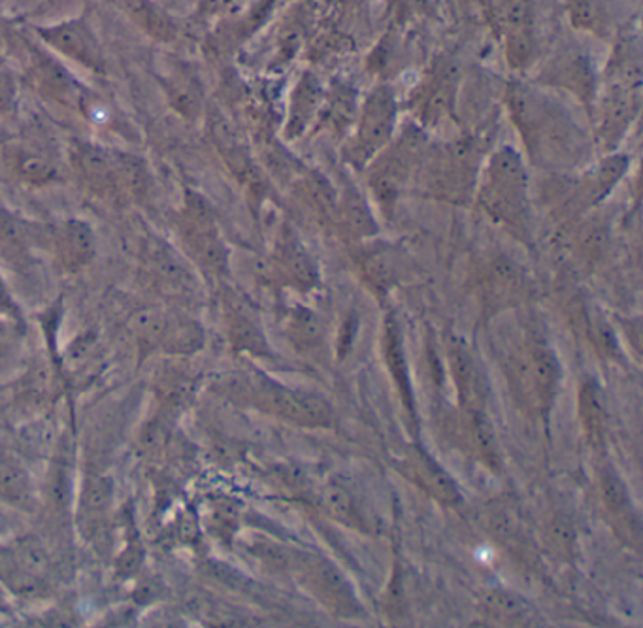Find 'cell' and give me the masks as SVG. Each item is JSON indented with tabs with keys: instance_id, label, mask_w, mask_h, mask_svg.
<instances>
[{
	"instance_id": "cell-1",
	"label": "cell",
	"mask_w": 643,
	"mask_h": 628,
	"mask_svg": "<svg viewBox=\"0 0 643 628\" xmlns=\"http://www.w3.org/2000/svg\"><path fill=\"white\" fill-rule=\"evenodd\" d=\"M506 110L523 144V157L534 169L568 174L593 163V136L545 87L511 82L506 89Z\"/></svg>"
},
{
	"instance_id": "cell-2",
	"label": "cell",
	"mask_w": 643,
	"mask_h": 628,
	"mask_svg": "<svg viewBox=\"0 0 643 628\" xmlns=\"http://www.w3.org/2000/svg\"><path fill=\"white\" fill-rule=\"evenodd\" d=\"M474 200L493 223L527 249H534L531 174L519 149L503 144L489 151L481 164Z\"/></svg>"
},
{
	"instance_id": "cell-3",
	"label": "cell",
	"mask_w": 643,
	"mask_h": 628,
	"mask_svg": "<svg viewBox=\"0 0 643 628\" xmlns=\"http://www.w3.org/2000/svg\"><path fill=\"white\" fill-rule=\"evenodd\" d=\"M485 156L487 148L480 136L431 140L419 161L411 193L446 205H470Z\"/></svg>"
},
{
	"instance_id": "cell-4",
	"label": "cell",
	"mask_w": 643,
	"mask_h": 628,
	"mask_svg": "<svg viewBox=\"0 0 643 628\" xmlns=\"http://www.w3.org/2000/svg\"><path fill=\"white\" fill-rule=\"evenodd\" d=\"M504 368L521 408L542 423H549L562 370L557 352L536 327H519L504 354Z\"/></svg>"
},
{
	"instance_id": "cell-5",
	"label": "cell",
	"mask_w": 643,
	"mask_h": 628,
	"mask_svg": "<svg viewBox=\"0 0 643 628\" xmlns=\"http://www.w3.org/2000/svg\"><path fill=\"white\" fill-rule=\"evenodd\" d=\"M429 141V131L418 123H406L403 128L398 127L389 146L364 169L370 197L385 218L393 216L404 193L411 192L419 161Z\"/></svg>"
},
{
	"instance_id": "cell-6",
	"label": "cell",
	"mask_w": 643,
	"mask_h": 628,
	"mask_svg": "<svg viewBox=\"0 0 643 628\" xmlns=\"http://www.w3.org/2000/svg\"><path fill=\"white\" fill-rule=\"evenodd\" d=\"M251 406L262 414L276 417L280 421L300 429H331L334 410L331 403L311 391L293 389L272 380L269 375H248L238 380V391Z\"/></svg>"
},
{
	"instance_id": "cell-7",
	"label": "cell",
	"mask_w": 643,
	"mask_h": 628,
	"mask_svg": "<svg viewBox=\"0 0 643 628\" xmlns=\"http://www.w3.org/2000/svg\"><path fill=\"white\" fill-rule=\"evenodd\" d=\"M630 167L629 157L606 153L601 161L568 174H553L555 216L560 223L576 221L594 208L616 189Z\"/></svg>"
},
{
	"instance_id": "cell-8",
	"label": "cell",
	"mask_w": 643,
	"mask_h": 628,
	"mask_svg": "<svg viewBox=\"0 0 643 628\" xmlns=\"http://www.w3.org/2000/svg\"><path fill=\"white\" fill-rule=\"evenodd\" d=\"M400 108L391 85H375L357 108L354 133L344 146V161L351 169L364 172L378 153L389 146L398 133Z\"/></svg>"
},
{
	"instance_id": "cell-9",
	"label": "cell",
	"mask_w": 643,
	"mask_h": 628,
	"mask_svg": "<svg viewBox=\"0 0 643 628\" xmlns=\"http://www.w3.org/2000/svg\"><path fill=\"white\" fill-rule=\"evenodd\" d=\"M289 574L313 601L342 619H355L362 614V604L338 566L329 558L290 550Z\"/></svg>"
},
{
	"instance_id": "cell-10",
	"label": "cell",
	"mask_w": 643,
	"mask_h": 628,
	"mask_svg": "<svg viewBox=\"0 0 643 628\" xmlns=\"http://www.w3.org/2000/svg\"><path fill=\"white\" fill-rule=\"evenodd\" d=\"M460 85L462 74L459 63L452 57H438L411 93L410 108L416 123L429 131L455 120Z\"/></svg>"
},
{
	"instance_id": "cell-11",
	"label": "cell",
	"mask_w": 643,
	"mask_h": 628,
	"mask_svg": "<svg viewBox=\"0 0 643 628\" xmlns=\"http://www.w3.org/2000/svg\"><path fill=\"white\" fill-rule=\"evenodd\" d=\"M475 297L483 311L496 318L506 311L517 310L532 297V280L523 264L509 255L489 257L474 275Z\"/></svg>"
},
{
	"instance_id": "cell-12",
	"label": "cell",
	"mask_w": 643,
	"mask_h": 628,
	"mask_svg": "<svg viewBox=\"0 0 643 628\" xmlns=\"http://www.w3.org/2000/svg\"><path fill=\"white\" fill-rule=\"evenodd\" d=\"M642 104V91L621 85L601 84L589 120L594 125V144L606 153H614L629 135Z\"/></svg>"
},
{
	"instance_id": "cell-13",
	"label": "cell",
	"mask_w": 643,
	"mask_h": 628,
	"mask_svg": "<svg viewBox=\"0 0 643 628\" xmlns=\"http://www.w3.org/2000/svg\"><path fill=\"white\" fill-rule=\"evenodd\" d=\"M536 85L545 89H557L570 95L585 108L588 115L593 112L594 100L601 89V76L594 71L593 61L585 51L566 48L552 57L537 74Z\"/></svg>"
},
{
	"instance_id": "cell-14",
	"label": "cell",
	"mask_w": 643,
	"mask_h": 628,
	"mask_svg": "<svg viewBox=\"0 0 643 628\" xmlns=\"http://www.w3.org/2000/svg\"><path fill=\"white\" fill-rule=\"evenodd\" d=\"M393 466L404 480L410 481L413 488L423 491L444 508H459L465 501L452 473L447 472L423 445L411 444L404 447L403 455L393 460Z\"/></svg>"
},
{
	"instance_id": "cell-15",
	"label": "cell",
	"mask_w": 643,
	"mask_h": 628,
	"mask_svg": "<svg viewBox=\"0 0 643 628\" xmlns=\"http://www.w3.org/2000/svg\"><path fill=\"white\" fill-rule=\"evenodd\" d=\"M355 269L370 293L378 298L389 297L391 293L410 274V261L398 247L389 242L368 241L355 244Z\"/></svg>"
},
{
	"instance_id": "cell-16",
	"label": "cell",
	"mask_w": 643,
	"mask_h": 628,
	"mask_svg": "<svg viewBox=\"0 0 643 628\" xmlns=\"http://www.w3.org/2000/svg\"><path fill=\"white\" fill-rule=\"evenodd\" d=\"M447 431L453 444L491 473H500L504 468L503 452L496 438L495 427L485 410L457 408L447 419Z\"/></svg>"
},
{
	"instance_id": "cell-17",
	"label": "cell",
	"mask_w": 643,
	"mask_h": 628,
	"mask_svg": "<svg viewBox=\"0 0 643 628\" xmlns=\"http://www.w3.org/2000/svg\"><path fill=\"white\" fill-rule=\"evenodd\" d=\"M270 275L282 287L295 291L298 295H308L318 290V262L290 226L283 225L277 233L270 257Z\"/></svg>"
},
{
	"instance_id": "cell-18",
	"label": "cell",
	"mask_w": 643,
	"mask_h": 628,
	"mask_svg": "<svg viewBox=\"0 0 643 628\" xmlns=\"http://www.w3.org/2000/svg\"><path fill=\"white\" fill-rule=\"evenodd\" d=\"M48 572V551L36 538H23L0 551V579L15 593L33 594L40 591Z\"/></svg>"
},
{
	"instance_id": "cell-19",
	"label": "cell",
	"mask_w": 643,
	"mask_h": 628,
	"mask_svg": "<svg viewBox=\"0 0 643 628\" xmlns=\"http://www.w3.org/2000/svg\"><path fill=\"white\" fill-rule=\"evenodd\" d=\"M447 370L452 378L455 395H457V408L465 410H485V374L480 367V360L475 359L472 347L465 340L452 334L446 344Z\"/></svg>"
},
{
	"instance_id": "cell-20",
	"label": "cell",
	"mask_w": 643,
	"mask_h": 628,
	"mask_svg": "<svg viewBox=\"0 0 643 628\" xmlns=\"http://www.w3.org/2000/svg\"><path fill=\"white\" fill-rule=\"evenodd\" d=\"M598 496L604 512L611 519L617 532H622L630 545L640 544V521L630 501V493L614 466H601L598 470Z\"/></svg>"
},
{
	"instance_id": "cell-21",
	"label": "cell",
	"mask_w": 643,
	"mask_h": 628,
	"mask_svg": "<svg viewBox=\"0 0 643 628\" xmlns=\"http://www.w3.org/2000/svg\"><path fill=\"white\" fill-rule=\"evenodd\" d=\"M478 614L483 621L500 627H531L537 621L534 607L521 594L504 587H487L481 591Z\"/></svg>"
},
{
	"instance_id": "cell-22",
	"label": "cell",
	"mask_w": 643,
	"mask_h": 628,
	"mask_svg": "<svg viewBox=\"0 0 643 628\" xmlns=\"http://www.w3.org/2000/svg\"><path fill=\"white\" fill-rule=\"evenodd\" d=\"M380 349H382L383 362L389 370L391 380L395 383L396 391H398L404 408H406V414L411 421H416V401H413V391H411L410 370H408V360L404 354L400 325L393 313H387L383 318Z\"/></svg>"
},
{
	"instance_id": "cell-23",
	"label": "cell",
	"mask_w": 643,
	"mask_h": 628,
	"mask_svg": "<svg viewBox=\"0 0 643 628\" xmlns=\"http://www.w3.org/2000/svg\"><path fill=\"white\" fill-rule=\"evenodd\" d=\"M331 223L338 231L339 238H344L349 244H359L368 238H375V234H378L372 208L368 206L367 198L362 197L361 193L351 185L346 187L336 198Z\"/></svg>"
},
{
	"instance_id": "cell-24",
	"label": "cell",
	"mask_w": 643,
	"mask_h": 628,
	"mask_svg": "<svg viewBox=\"0 0 643 628\" xmlns=\"http://www.w3.org/2000/svg\"><path fill=\"white\" fill-rule=\"evenodd\" d=\"M483 529L498 547L509 553H523L524 525L516 502L504 496L489 502L483 512Z\"/></svg>"
},
{
	"instance_id": "cell-25",
	"label": "cell",
	"mask_w": 643,
	"mask_h": 628,
	"mask_svg": "<svg viewBox=\"0 0 643 628\" xmlns=\"http://www.w3.org/2000/svg\"><path fill=\"white\" fill-rule=\"evenodd\" d=\"M311 498L329 519L347 529L367 532L368 522L351 491L338 480H326L311 489Z\"/></svg>"
},
{
	"instance_id": "cell-26",
	"label": "cell",
	"mask_w": 643,
	"mask_h": 628,
	"mask_svg": "<svg viewBox=\"0 0 643 628\" xmlns=\"http://www.w3.org/2000/svg\"><path fill=\"white\" fill-rule=\"evenodd\" d=\"M282 325L285 338L298 354L316 355L325 346V325L318 313L306 306H289L283 313Z\"/></svg>"
},
{
	"instance_id": "cell-27",
	"label": "cell",
	"mask_w": 643,
	"mask_h": 628,
	"mask_svg": "<svg viewBox=\"0 0 643 628\" xmlns=\"http://www.w3.org/2000/svg\"><path fill=\"white\" fill-rule=\"evenodd\" d=\"M228 304V334L234 347L257 357H272L269 340L264 336L261 321L255 316L254 308H249V304L244 300H233Z\"/></svg>"
},
{
	"instance_id": "cell-28",
	"label": "cell",
	"mask_w": 643,
	"mask_h": 628,
	"mask_svg": "<svg viewBox=\"0 0 643 628\" xmlns=\"http://www.w3.org/2000/svg\"><path fill=\"white\" fill-rule=\"evenodd\" d=\"M537 540L547 557L555 563L568 565L576 557V527L562 512H549L540 522Z\"/></svg>"
},
{
	"instance_id": "cell-29",
	"label": "cell",
	"mask_w": 643,
	"mask_h": 628,
	"mask_svg": "<svg viewBox=\"0 0 643 628\" xmlns=\"http://www.w3.org/2000/svg\"><path fill=\"white\" fill-rule=\"evenodd\" d=\"M578 416L589 444L601 447L606 438V403L596 380L585 378L578 389Z\"/></svg>"
},
{
	"instance_id": "cell-30",
	"label": "cell",
	"mask_w": 643,
	"mask_h": 628,
	"mask_svg": "<svg viewBox=\"0 0 643 628\" xmlns=\"http://www.w3.org/2000/svg\"><path fill=\"white\" fill-rule=\"evenodd\" d=\"M601 84L621 85L642 91V51L634 38H622L614 48Z\"/></svg>"
},
{
	"instance_id": "cell-31",
	"label": "cell",
	"mask_w": 643,
	"mask_h": 628,
	"mask_svg": "<svg viewBox=\"0 0 643 628\" xmlns=\"http://www.w3.org/2000/svg\"><path fill=\"white\" fill-rule=\"evenodd\" d=\"M53 246L61 261L69 269H79L91 259L95 251V236L91 229L82 221H71V223H64L61 229H57L53 234Z\"/></svg>"
},
{
	"instance_id": "cell-32",
	"label": "cell",
	"mask_w": 643,
	"mask_h": 628,
	"mask_svg": "<svg viewBox=\"0 0 643 628\" xmlns=\"http://www.w3.org/2000/svg\"><path fill=\"white\" fill-rule=\"evenodd\" d=\"M323 93L319 89V84L313 76H305V79L297 85L293 93V104H290L289 118V138L298 136L305 131L306 125H310L313 115L321 107Z\"/></svg>"
},
{
	"instance_id": "cell-33",
	"label": "cell",
	"mask_w": 643,
	"mask_h": 628,
	"mask_svg": "<svg viewBox=\"0 0 643 628\" xmlns=\"http://www.w3.org/2000/svg\"><path fill=\"white\" fill-rule=\"evenodd\" d=\"M568 15L573 27L589 35H611V17L604 0H568Z\"/></svg>"
},
{
	"instance_id": "cell-34",
	"label": "cell",
	"mask_w": 643,
	"mask_h": 628,
	"mask_svg": "<svg viewBox=\"0 0 643 628\" xmlns=\"http://www.w3.org/2000/svg\"><path fill=\"white\" fill-rule=\"evenodd\" d=\"M588 319L589 340L593 342L596 352L609 360H621V346L617 342L616 331L609 325L608 319L602 316L598 310H589L585 313Z\"/></svg>"
},
{
	"instance_id": "cell-35",
	"label": "cell",
	"mask_w": 643,
	"mask_h": 628,
	"mask_svg": "<svg viewBox=\"0 0 643 628\" xmlns=\"http://www.w3.org/2000/svg\"><path fill=\"white\" fill-rule=\"evenodd\" d=\"M28 493V478L22 466L8 457H0V496L7 501L25 502Z\"/></svg>"
},
{
	"instance_id": "cell-36",
	"label": "cell",
	"mask_w": 643,
	"mask_h": 628,
	"mask_svg": "<svg viewBox=\"0 0 643 628\" xmlns=\"http://www.w3.org/2000/svg\"><path fill=\"white\" fill-rule=\"evenodd\" d=\"M15 172L30 184H44L55 177V167L50 159L28 149L15 153Z\"/></svg>"
},
{
	"instance_id": "cell-37",
	"label": "cell",
	"mask_w": 643,
	"mask_h": 628,
	"mask_svg": "<svg viewBox=\"0 0 643 628\" xmlns=\"http://www.w3.org/2000/svg\"><path fill=\"white\" fill-rule=\"evenodd\" d=\"M112 496V481L108 478H91L85 481L84 493H82V509L85 516L95 517L107 512Z\"/></svg>"
},
{
	"instance_id": "cell-38",
	"label": "cell",
	"mask_w": 643,
	"mask_h": 628,
	"mask_svg": "<svg viewBox=\"0 0 643 628\" xmlns=\"http://www.w3.org/2000/svg\"><path fill=\"white\" fill-rule=\"evenodd\" d=\"M22 338L20 319L15 313H2L0 311V357L12 354Z\"/></svg>"
},
{
	"instance_id": "cell-39",
	"label": "cell",
	"mask_w": 643,
	"mask_h": 628,
	"mask_svg": "<svg viewBox=\"0 0 643 628\" xmlns=\"http://www.w3.org/2000/svg\"><path fill=\"white\" fill-rule=\"evenodd\" d=\"M0 602H2V596H0Z\"/></svg>"
}]
</instances>
